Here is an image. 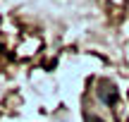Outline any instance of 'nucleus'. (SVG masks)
<instances>
[{"mask_svg": "<svg viewBox=\"0 0 129 122\" xmlns=\"http://www.w3.org/2000/svg\"><path fill=\"white\" fill-rule=\"evenodd\" d=\"M98 96H101V101H103V103H108V105L117 103V89L112 84H108V81H103V86L98 89Z\"/></svg>", "mask_w": 129, "mask_h": 122, "instance_id": "f257e3e1", "label": "nucleus"}, {"mask_svg": "<svg viewBox=\"0 0 129 122\" xmlns=\"http://www.w3.org/2000/svg\"><path fill=\"white\" fill-rule=\"evenodd\" d=\"M86 122H103V120H101V117H96V115H88Z\"/></svg>", "mask_w": 129, "mask_h": 122, "instance_id": "f03ea898", "label": "nucleus"}]
</instances>
